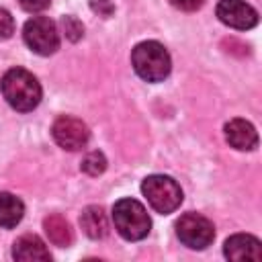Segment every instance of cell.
<instances>
[{
    "mask_svg": "<svg viewBox=\"0 0 262 262\" xmlns=\"http://www.w3.org/2000/svg\"><path fill=\"white\" fill-rule=\"evenodd\" d=\"M23 39L31 51L39 55H51L59 47V33L53 20L47 16H33L25 23Z\"/></svg>",
    "mask_w": 262,
    "mask_h": 262,
    "instance_id": "obj_5",
    "label": "cell"
},
{
    "mask_svg": "<svg viewBox=\"0 0 262 262\" xmlns=\"http://www.w3.org/2000/svg\"><path fill=\"white\" fill-rule=\"evenodd\" d=\"M51 135L55 139V143L68 151H78L82 149L88 139H90V131L88 125L76 117L63 115L59 119H55L53 127H51Z\"/></svg>",
    "mask_w": 262,
    "mask_h": 262,
    "instance_id": "obj_7",
    "label": "cell"
},
{
    "mask_svg": "<svg viewBox=\"0 0 262 262\" xmlns=\"http://www.w3.org/2000/svg\"><path fill=\"white\" fill-rule=\"evenodd\" d=\"M14 33V18L6 8H0V39H8Z\"/></svg>",
    "mask_w": 262,
    "mask_h": 262,
    "instance_id": "obj_17",
    "label": "cell"
},
{
    "mask_svg": "<svg viewBox=\"0 0 262 262\" xmlns=\"http://www.w3.org/2000/svg\"><path fill=\"white\" fill-rule=\"evenodd\" d=\"M0 88L6 102L20 113H29L41 102V86L37 78L23 68L8 70L2 76Z\"/></svg>",
    "mask_w": 262,
    "mask_h": 262,
    "instance_id": "obj_1",
    "label": "cell"
},
{
    "mask_svg": "<svg viewBox=\"0 0 262 262\" xmlns=\"http://www.w3.org/2000/svg\"><path fill=\"white\" fill-rule=\"evenodd\" d=\"M215 12L223 25L237 31H248L258 25V12L246 0H219Z\"/></svg>",
    "mask_w": 262,
    "mask_h": 262,
    "instance_id": "obj_8",
    "label": "cell"
},
{
    "mask_svg": "<svg viewBox=\"0 0 262 262\" xmlns=\"http://www.w3.org/2000/svg\"><path fill=\"white\" fill-rule=\"evenodd\" d=\"M12 258L20 260V262H35V260H51V254L47 250V246L41 242V237L27 233L20 235L14 246H12Z\"/></svg>",
    "mask_w": 262,
    "mask_h": 262,
    "instance_id": "obj_11",
    "label": "cell"
},
{
    "mask_svg": "<svg viewBox=\"0 0 262 262\" xmlns=\"http://www.w3.org/2000/svg\"><path fill=\"white\" fill-rule=\"evenodd\" d=\"M223 254L229 260L242 262V260H262V244L258 237L248 235V233H235L231 235L225 246H223Z\"/></svg>",
    "mask_w": 262,
    "mask_h": 262,
    "instance_id": "obj_9",
    "label": "cell"
},
{
    "mask_svg": "<svg viewBox=\"0 0 262 262\" xmlns=\"http://www.w3.org/2000/svg\"><path fill=\"white\" fill-rule=\"evenodd\" d=\"M225 139L231 147L239 151H250L258 145V133L254 125L246 119H231L225 125Z\"/></svg>",
    "mask_w": 262,
    "mask_h": 262,
    "instance_id": "obj_10",
    "label": "cell"
},
{
    "mask_svg": "<svg viewBox=\"0 0 262 262\" xmlns=\"http://www.w3.org/2000/svg\"><path fill=\"white\" fill-rule=\"evenodd\" d=\"M43 229L49 237V242L53 246H59V248H68L74 239L72 235V227L70 223L61 217V215H49L43 219Z\"/></svg>",
    "mask_w": 262,
    "mask_h": 262,
    "instance_id": "obj_14",
    "label": "cell"
},
{
    "mask_svg": "<svg viewBox=\"0 0 262 262\" xmlns=\"http://www.w3.org/2000/svg\"><path fill=\"white\" fill-rule=\"evenodd\" d=\"M176 235L184 246L192 250H205L215 239V227L201 213H184L176 221Z\"/></svg>",
    "mask_w": 262,
    "mask_h": 262,
    "instance_id": "obj_6",
    "label": "cell"
},
{
    "mask_svg": "<svg viewBox=\"0 0 262 262\" xmlns=\"http://www.w3.org/2000/svg\"><path fill=\"white\" fill-rule=\"evenodd\" d=\"M25 215V205L18 196L10 192H0V227L10 229L20 223Z\"/></svg>",
    "mask_w": 262,
    "mask_h": 262,
    "instance_id": "obj_13",
    "label": "cell"
},
{
    "mask_svg": "<svg viewBox=\"0 0 262 262\" xmlns=\"http://www.w3.org/2000/svg\"><path fill=\"white\" fill-rule=\"evenodd\" d=\"M61 25H63V29H66L68 39H72V41H78V39L84 35V27H82V23H80L78 18H74V16H63Z\"/></svg>",
    "mask_w": 262,
    "mask_h": 262,
    "instance_id": "obj_16",
    "label": "cell"
},
{
    "mask_svg": "<svg viewBox=\"0 0 262 262\" xmlns=\"http://www.w3.org/2000/svg\"><path fill=\"white\" fill-rule=\"evenodd\" d=\"M135 74L145 82H162L172 70L170 53L158 41H141L131 51Z\"/></svg>",
    "mask_w": 262,
    "mask_h": 262,
    "instance_id": "obj_2",
    "label": "cell"
},
{
    "mask_svg": "<svg viewBox=\"0 0 262 262\" xmlns=\"http://www.w3.org/2000/svg\"><path fill=\"white\" fill-rule=\"evenodd\" d=\"M90 8L94 12H98V14H102V16H111L113 10H115V6L111 4V0H90Z\"/></svg>",
    "mask_w": 262,
    "mask_h": 262,
    "instance_id": "obj_19",
    "label": "cell"
},
{
    "mask_svg": "<svg viewBox=\"0 0 262 262\" xmlns=\"http://www.w3.org/2000/svg\"><path fill=\"white\" fill-rule=\"evenodd\" d=\"M141 192L149 207L162 215L176 211L182 203V188L178 182L164 174H151L141 182Z\"/></svg>",
    "mask_w": 262,
    "mask_h": 262,
    "instance_id": "obj_4",
    "label": "cell"
},
{
    "mask_svg": "<svg viewBox=\"0 0 262 262\" xmlns=\"http://www.w3.org/2000/svg\"><path fill=\"white\" fill-rule=\"evenodd\" d=\"M80 225L84 229V233L92 239H100L108 233V221H106V215L102 211V207H96V205H90L82 211L80 215Z\"/></svg>",
    "mask_w": 262,
    "mask_h": 262,
    "instance_id": "obj_12",
    "label": "cell"
},
{
    "mask_svg": "<svg viewBox=\"0 0 262 262\" xmlns=\"http://www.w3.org/2000/svg\"><path fill=\"white\" fill-rule=\"evenodd\" d=\"M18 4L27 12H41L51 4V0H18Z\"/></svg>",
    "mask_w": 262,
    "mask_h": 262,
    "instance_id": "obj_18",
    "label": "cell"
},
{
    "mask_svg": "<svg viewBox=\"0 0 262 262\" xmlns=\"http://www.w3.org/2000/svg\"><path fill=\"white\" fill-rule=\"evenodd\" d=\"M203 2H205V0H170L172 6H176L178 10H186V12H192V10L201 8Z\"/></svg>",
    "mask_w": 262,
    "mask_h": 262,
    "instance_id": "obj_20",
    "label": "cell"
},
{
    "mask_svg": "<svg viewBox=\"0 0 262 262\" xmlns=\"http://www.w3.org/2000/svg\"><path fill=\"white\" fill-rule=\"evenodd\" d=\"M113 223H115V229L129 242L143 239L151 227V219L145 207L135 199H121L115 203Z\"/></svg>",
    "mask_w": 262,
    "mask_h": 262,
    "instance_id": "obj_3",
    "label": "cell"
},
{
    "mask_svg": "<svg viewBox=\"0 0 262 262\" xmlns=\"http://www.w3.org/2000/svg\"><path fill=\"white\" fill-rule=\"evenodd\" d=\"M82 172H86L88 176H98L106 170V158L102 151H90L84 156L82 160Z\"/></svg>",
    "mask_w": 262,
    "mask_h": 262,
    "instance_id": "obj_15",
    "label": "cell"
}]
</instances>
